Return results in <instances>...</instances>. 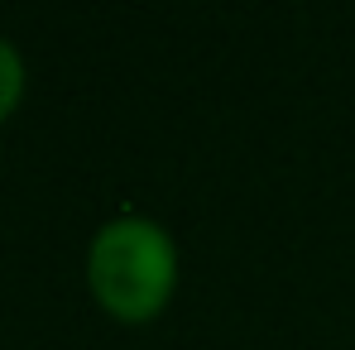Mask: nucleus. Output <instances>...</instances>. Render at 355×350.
Listing matches in <instances>:
<instances>
[{
    "label": "nucleus",
    "mask_w": 355,
    "mask_h": 350,
    "mask_svg": "<svg viewBox=\"0 0 355 350\" xmlns=\"http://www.w3.org/2000/svg\"><path fill=\"white\" fill-rule=\"evenodd\" d=\"M87 279L96 302L120 322H149L164 312L178 283V250L164 226L144 216H120L101 226L87 254Z\"/></svg>",
    "instance_id": "obj_1"
},
{
    "label": "nucleus",
    "mask_w": 355,
    "mask_h": 350,
    "mask_svg": "<svg viewBox=\"0 0 355 350\" xmlns=\"http://www.w3.org/2000/svg\"><path fill=\"white\" fill-rule=\"evenodd\" d=\"M19 96H24V62H19V53L0 39V120L19 106Z\"/></svg>",
    "instance_id": "obj_2"
}]
</instances>
